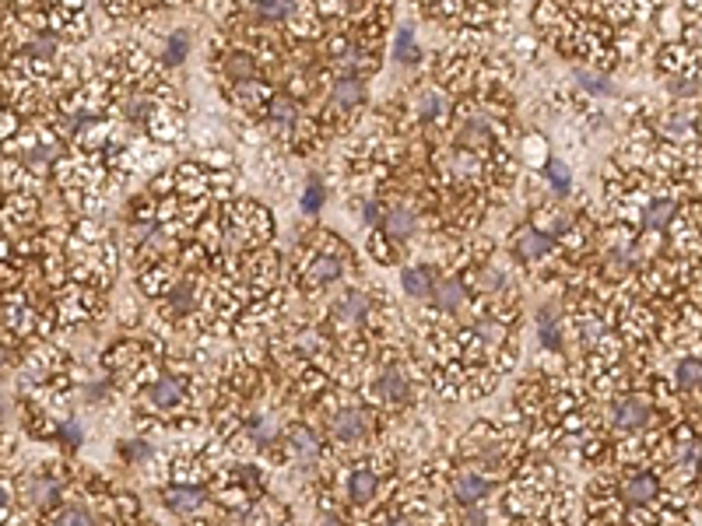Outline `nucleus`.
Listing matches in <instances>:
<instances>
[{"mask_svg": "<svg viewBox=\"0 0 702 526\" xmlns=\"http://www.w3.org/2000/svg\"><path fill=\"white\" fill-rule=\"evenodd\" d=\"M397 526H407V523H397Z\"/></svg>", "mask_w": 702, "mask_h": 526, "instance_id": "37", "label": "nucleus"}, {"mask_svg": "<svg viewBox=\"0 0 702 526\" xmlns=\"http://www.w3.org/2000/svg\"><path fill=\"white\" fill-rule=\"evenodd\" d=\"M260 8H264V15L278 18V15H285V11H288V0H260Z\"/></svg>", "mask_w": 702, "mask_h": 526, "instance_id": "27", "label": "nucleus"}, {"mask_svg": "<svg viewBox=\"0 0 702 526\" xmlns=\"http://www.w3.org/2000/svg\"><path fill=\"white\" fill-rule=\"evenodd\" d=\"M172 53H176V57L186 53V36H172Z\"/></svg>", "mask_w": 702, "mask_h": 526, "instance_id": "33", "label": "nucleus"}, {"mask_svg": "<svg viewBox=\"0 0 702 526\" xmlns=\"http://www.w3.org/2000/svg\"><path fill=\"white\" fill-rule=\"evenodd\" d=\"M57 526H92V519H88L81 509H71V512H64V516L57 519Z\"/></svg>", "mask_w": 702, "mask_h": 526, "instance_id": "24", "label": "nucleus"}, {"mask_svg": "<svg viewBox=\"0 0 702 526\" xmlns=\"http://www.w3.org/2000/svg\"><path fill=\"white\" fill-rule=\"evenodd\" d=\"M622 495H625L632 505H646V502L657 495V477H650V474L629 477V481H625V488H622Z\"/></svg>", "mask_w": 702, "mask_h": 526, "instance_id": "7", "label": "nucleus"}, {"mask_svg": "<svg viewBox=\"0 0 702 526\" xmlns=\"http://www.w3.org/2000/svg\"><path fill=\"white\" fill-rule=\"evenodd\" d=\"M36 488H39V491H36V498L50 505V502H53V495H57V491H53V484H50V481H43V484H36Z\"/></svg>", "mask_w": 702, "mask_h": 526, "instance_id": "31", "label": "nucleus"}, {"mask_svg": "<svg viewBox=\"0 0 702 526\" xmlns=\"http://www.w3.org/2000/svg\"><path fill=\"white\" fill-rule=\"evenodd\" d=\"M190 306H193V288L190 285H176L172 288V309L176 313H190Z\"/></svg>", "mask_w": 702, "mask_h": 526, "instance_id": "19", "label": "nucleus"}, {"mask_svg": "<svg viewBox=\"0 0 702 526\" xmlns=\"http://www.w3.org/2000/svg\"><path fill=\"white\" fill-rule=\"evenodd\" d=\"M404 292H407L411 299H425V295L432 292L428 274H425V271H404Z\"/></svg>", "mask_w": 702, "mask_h": 526, "instance_id": "13", "label": "nucleus"}, {"mask_svg": "<svg viewBox=\"0 0 702 526\" xmlns=\"http://www.w3.org/2000/svg\"><path fill=\"white\" fill-rule=\"evenodd\" d=\"M151 404L162 407V411L179 407V404H183V390H179V383H176V379H158V383L151 386Z\"/></svg>", "mask_w": 702, "mask_h": 526, "instance_id": "10", "label": "nucleus"}, {"mask_svg": "<svg viewBox=\"0 0 702 526\" xmlns=\"http://www.w3.org/2000/svg\"><path fill=\"white\" fill-rule=\"evenodd\" d=\"M625 271H629V256L622 249H615L611 253V274H625Z\"/></svg>", "mask_w": 702, "mask_h": 526, "instance_id": "28", "label": "nucleus"}, {"mask_svg": "<svg viewBox=\"0 0 702 526\" xmlns=\"http://www.w3.org/2000/svg\"><path fill=\"white\" fill-rule=\"evenodd\" d=\"M699 358H685L681 365H678V386L681 390H695L699 386Z\"/></svg>", "mask_w": 702, "mask_h": 526, "instance_id": "15", "label": "nucleus"}, {"mask_svg": "<svg viewBox=\"0 0 702 526\" xmlns=\"http://www.w3.org/2000/svg\"><path fill=\"white\" fill-rule=\"evenodd\" d=\"M411 232H414V214H411L407 207H393V211L386 214V235L407 239Z\"/></svg>", "mask_w": 702, "mask_h": 526, "instance_id": "11", "label": "nucleus"}, {"mask_svg": "<svg viewBox=\"0 0 702 526\" xmlns=\"http://www.w3.org/2000/svg\"><path fill=\"white\" fill-rule=\"evenodd\" d=\"M0 362H4V351H0Z\"/></svg>", "mask_w": 702, "mask_h": 526, "instance_id": "36", "label": "nucleus"}, {"mask_svg": "<svg viewBox=\"0 0 702 526\" xmlns=\"http://www.w3.org/2000/svg\"><path fill=\"white\" fill-rule=\"evenodd\" d=\"M236 92H239L236 99H243L246 106H253V102H260V99H267V95H271V92H267L264 85H239Z\"/></svg>", "mask_w": 702, "mask_h": 526, "instance_id": "21", "label": "nucleus"}, {"mask_svg": "<svg viewBox=\"0 0 702 526\" xmlns=\"http://www.w3.org/2000/svg\"><path fill=\"white\" fill-rule=\"evenodd\" d=\"M376 393L390 404V407H400L404 400H407V383H404V376H397V372H386L383 379H379V386H376Z\"/></svg>", "mask_w": 702, "mask_h": 526, "instance_id": "9", "label": "nucleus"}, {"mask_svg": "<svg viewBox=\"0 0 702 526\" xmlns=\"http://www.w3.org/2000/svg\"><path fill=\"white\" fill-rule=\"evenodd\" d=\"M299 344H302V351H306V355H313V351H320V348H323V341H320L316 334H306Z\"/></svg>", "mask_w": 702, "mask_h": 526, "instance_id": "30", "label": "nucleus"}, {"mask_svg": "<svg viewBox=\"0 0 702 526\" xmlns=\"http://www.w3.org/2000/svg\"><path fill=\"white\" fill-rule=\"evenodd\" d=\"M4 502H8V495H4V488H0V509H4Z\"/></svg>", "mask_w": 702, "mask_h": 526, "instance_id": "35", "label": "nucleus"}, {"mask_svg": "<svg viewBox=\"0 0 702 526\" xmlns=\"http://www.w3.org/2000/svg\"><path fill=\"white\" fill-rule=\"evenodd\" d=\"M292 449H295V456H302V463H306V467L316 460V442H313V439H309V432H302V428L292 435Z\"/></svg>", "mask_w": 702, "mask_h": 526, "instance_id": "16", "label": "nucleus"}, {"mask_svg": "<svg viewBox=\"0 0 702 526\" xmlns=\"http://www.w3.org/2000/svg\"><path fill=\"white\" fill-rule=\"evenodd\" d=\"M671 218H674V207H671L667 200H660V204H650V207H646V228H664Z\"/></svg>", "mask_w": 702, "mask_h": 526, "instance_id": "14", "label": "nucleus"}, {"mask_svg": "<svg viewBox=\"0 0 702 526\" xmlns=\"http://www.w3.org/2000/svg\"><path fill=\"white\" fill-rule=\"evenodd\" d=\"M337 102L341 106H358L362 102V85L358 81H341L337 85Z\"/></svg>", "mask_w": 702, "mask_h": 526, "instance_id": "18", "label": "nucleus"}, {"mask_svg": "<svg viewBox=\"0 0 702 526\" xmlns=\"http://www.w3.org/2000/svg\"><path fill=\"white\" fill-rule=\"evenodd\" d=\"M643 425H650V404L639 397H629L615 407V428L618 432H639Z\"/></svg>", "mask_w": 702, "mask_h": 526, "instance_id": "1", "label": "nucleus"}, {"mask_svg": "<svg viewBox=\"0 0 702 526\" xmlns=\"http://www.w3.org/2000/svg\"><path fill=\"white\" fill-rule=\"evenodd\" d=\"M492 491V481L489 477H482V474H463L460 481H456V498L467 505V502H478V498H485Z\"/></svg>", "mask_w": 702, "mask_h": 526, "instance_id": "6", "label": "nucleus"}, {"mask_svg": "<svg viewBox=\"0 0 702 526\" xmlns=\"http://www.w3.org/2000/svg\"><path fill=\"white\" fill-rule=\"evenodd\" d=\"M330 432H334L341 442H355V439H362V435H365V414H362V411H355V407H348V411H341V414L334 418Z\"/></svg>", "mask_w": 702, "mask_h": 526, "instance_id": "2", "label": "nucleus"}, {"mask_svg": "<svg viewBox=\"0 0 702 526\" xmlns=\"http://www.w3.org/2000/svg\"><path fill=\"white\" fill-rule=\"evenodd\" d=\"M482 281H485L489 288H499V285H503V274H499V271H485V274H482Z\"/></svg>", "mask_w": 702, "mask_h": 526, "instance_id": "32", "label": "nucleus"}, {"mask_svg": "<svg viewBox=\"0 0 702 526\" xmlns=\"http://www.w3.org/2000/svg\"><path fill=\"white\" fill-rule=\"evenodd\" d=\"M337 274H341V263L337 260H316V267H313L316 281H334Z\"/></svg>", "mask_w": 702, "mask_h": 526, "instance_id": "20", "label": "nucleus"}, {"mask_svg": "<svg viewBox=\"0 0 702 526\" xmlns=\"http://www.w3.org/2000/svg\"><path fill=\"white\" fill-rule=\"evenodd\" d=\"M365 313H369L365 292H344V299L337 302V316L344 323H358V320H365Z\"/></svg>", "mask_w": 702, "mask_h": 526, "instance_id": "8", "label": "nucleus"}, {"mask_svg": "<svg viewBox=\"0 0 702 526\" xmlns=\"http://www.w3.org/2000/svg\"><path fill=\"white\" fill-rule=\"evenodd\" d=\"M397 57H400V60H418V57H421L418 46L411 43V36H400V43H397Z\"/></svg>", "mask_w": 702, "mask_h": 526, "instance_id": "25", "label": "nucleus"}, {"mask_svg": "<svg viewBox=\"0 0 702 526\" xmlns=\"http://www.w3.org/2000/svg\"><path fill=\"white\" fill-rule=\"evenodd\" d=\"M435 306H439L442 313L460 309V306H463V285H460V281H442V285L435 288Z\"/></svg>", "mask_w": 702, "mask_h": 526, "instance_id": "12", "label": "nucleus"}, {"mask_svg": "<svg viewBox=\"0 0 702 526\" xmlns=\"http://www.w3.org/2000/svg\"><path fill=\"white\" fill-rule=\"evenodd\" d=\"M165 505L176 516H186V512H193V509L204 505V491L200 488H169L165 491Z\"/></svg>", "mask_w": 702, "mask_h": 526, "instance_id": "3", "label": "nucleus"}, {"mask_svg": "<svg viewBox=\"0 0 702 526\" xmlns=\"http://www.w3.org/2000/svg\"><path fill=\"white\" fill-rule=\"evenodd\" d=\"M376 491H379V477H376V474H369V470L351 474V481H348V495H351L355 505H369V502L376 498Z\"/></svg>", "mask_w": 702, "mask_h": 526, "instance_id": "4", "label": "nucleus"}, {"mask_svg": "<svg viewBox=\"0 0 702 526\" xmlns=\"http://www.w3.org/2000/svg\"><path fill=\"white\" fill-rule=\"evenodd\" d=\"M323 526H341V523H337L334 516H327V519H323Z\"/></svg>", "mask_w": 702, "mask_h": 526, "instance_id": "34", "label": "nucleus"}, {"mask_svg": "<svg viewBox=\"0 0 702 526\" xmlns=\"http://www.w3.org/2000/svg\"><path fill=\"white\" fill-rule=\"evenodd\" d=\"M478 337H482V344L485 348H499L503 341H506V327L503 323H478Z\"/></svg>", "mask_w": 702, "mask_h": 526, "instance_id": "17", "label": "nucleus"}, {"mask_svg": "<svg viewBox=\"0 0 702 526\" xmlns=\"http://www.w3.org/2000/svg\"><path fill=\"white\" fill-rule=\"evenodd\" d=\"M548 172H552V183H555V190H559V193H566V190H569V169H566L562 162H548Z\"/></svg>", "mask_w": 702, "mask_h": 526, "instance_id": "23", "label": "nucleus"}, {"mask_svg": "<svg viewBox=\"0 0 702 526\" xmlns=\"http://www.w3.org/2000/svg\"><path fill=\"white\" fill-rule=\"evenodd\" d=\"M453 169H456V172H475V158L467 155V151H460V155L453 158Z\"/></svg>", "mask_w": 702, "mask_h": 526, "instance_id": "29", "label": "nucleus"}, {"mask_svg": "<svg viewBox=\"0 0 702 526\" xmlns=\"http://www.w3.org/2000/svg\"><path fill=\"white\" fill-rule=\"evenodd\" d=\"M228 71H232V74H236V78H250V74H253V64H250L246 57H232Z\"/></svg>", "mask_w": 702, "mask_h": 526, "instance_id": "26", "label": "nucleus"}, {"mask_svg": "<svg viewBox=\"0 0 702 526\" xmlns=\"http://www.w3.org/2000/svg\"><path fill=\"white\" fill-rule=\"evenodd\" d=\"M271 113H274L278 123H288V120L295 116V102H292V99H274V102H271Z\"/></svg>", "mask_w": 702, "mask_h": 526, "instance_id": "22", "label": "nucleus"}, {"mask_svg": "<svg viewBox=\"0 0 702 526\" xmlns=\"http://www.w3.org/2000/svg\"><path fill=\"white\" fill-rule=\"evenodd\" d=\"M513 246H517V253H520L524 260H538V256L548 253L552 242H548V235H541V232H534V228H524V232H517Z\"/></svg>", "mask_w": 702, "mask_h": 526, "instance_id": "5", "label": "nucleus"}]
</instances>
